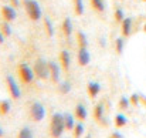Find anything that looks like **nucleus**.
Returning a JSON list of instances; mask_svg holds the SVG:
<instances>
[{
	"label": "nucleus",
	"mask_w": 146,
	"mask_h": 138,
	"mask_svg": "<svg viewBox=\"0 0 146 138\" xmlns=\"http://www.w3.org/2000/svg\"><path fill=\"white\" fill-rule=\"evenodd\" d=\"M65 131V124H64V114L61 113H54L50 120V135L51 138H61Z\"/></svg>",
	"instance_id": "nucleus-1"
},
{
	"label": "nucleus",
	"mask_w": 146,
	"mask_h": 138,
	"mask_svg": "<svg viewBox=\"0 0 146 138\" xmlns=\"http://www.w3.org/2000/svg\"><path fill=\"white\" fill-rule=\"evenodd\" d=\"M33 71L36 78L46 81L47 78H50V67H48V61H46L44 58H37L33 64Z\"/></svg>",
	"instance_id": "nucleus-2"
},
{
	"label": "nucleus",
	"mask_w": 146,
	"mask_h": 138,
	"mask_svg": "<svg viewBox=\"0 0 146 138\" xmlns=\"http://www.w3.org/2000/svg\"><path fill=\"white\" fill-rule=\"evenodd\" d=\"M17 76L21 81V84L24 86H29L34 81V71H33V67H30L29 64L26 63H20L17 66Z\"/></svg>",
	"instance_id": "nucleus-3"
},
{
	"label": "nucleus",
	"mask_w": 146,
	"mask_h": 138,
	"mask_svg": "<svg viewBox=\"0 0 146 138\" xmlns=\"http://www.w3.org/2000/svg\"><path fill=\"white\" fill-rule=\"evenodd\" d=\"M23 4H24V10H26L27 16L30 17V20L38 21V20L41 19L43 11H41L40 4H38L36 0H23Z\"/></svg>",
	"instance_id": "nucleus-4"
},
{
	"label": "nucleus",
	"mask_w": 146,
	"mask_h": 138,
	"mask_svg": "<svg viewBox=\"0 0 146 138\" xmlns=\"http://www.w3.org/2000/svg\"><path fill=\"white\" fill-rule=\"evenodd\" d=\"M29 117H30V120L34 121V123L43 121L44 117H46V108H44V105H43L41 102H38V101L31 102V105H30V108H29Z\"/></svg>",
	"instance_id": "nucleus-5"
},
{
	"label": "nucleus",
	"mask_w": 146,
	"mask_h": 138,
	"mask_svg": "<svg viewBox=\"0 0 146 138\" xmlns=\"http://www.w3.org/2000/svg\"><path fill=\"white\" fill-rule=\"evenodd\" d=\"M6 86H7V91L10 94V97L13 100H20L21 97V91H20V87L17 84V81L13 78V76H6Z\"/></svg>",
	"instance_id": "nucleus-6"
},
{
	"label": "nucleus",
	"mask_w": 146,
	"mask_h": 138,
	"mask_svg": "<svg viewBox=\"0 0 146 138\" xmlns=\"http://www.w3.org/2000/svg\"><path fill=\"white\" fill-rule=\"evenodd\" d=\"M50 67V80L54 84H60L61 83V66H58L55 61H48Z\"/></svg>",
	"instance_id": "nucleus-7"
},
{
	"label": "nucleus",
	"mask_w": 146,
	"mask_h": 138,
	"mask_svg": "<svg viewBox=\"0 0 146 138\" xmlns=\"http://www.w3.org/2000/svg\"><path fill=\"white\" fill-rule=\"evenodd\" d=\"M0 16L4 21L7 23H11L16 20L17 17V13H16V9L13 6H1L0 7Z\"/></svg>",
	"instance_id": "nucleus-8"
},
{
	"label": "nucleus",
	"mask_w": 146,
	"mask_h": 138,
	"mask_svg": "<svg viewBox=\"0 0 146 138\" xmlns=\"http://www.w3.org/2000/svg\"><path fill=\"white\" fill-rule=\"evenodd\" d=\"M77 61L81 67H85L90 64L91 61V54L88 51V48H80L78 50V54H77Z\"/></svg>",
	"instance_id": "nucleus-9"
},
{
	"label": "nucleus",
	"mask_w": 146,
	"mask_h": 138,
	"mask_svg": "<svg viewBox=\"0 0 146 138\" xmlns=\"http://www.w3.org/2000/svg\"><path fill=\"white\" fill-rule=\"evenodd\" d=\"M58 60H60V66L64 71H68L70 66H71V57H70V53L67 50H61L60 56H58Z\"/></svg>",
	"instance_id": "nucleus-10"
},
{
	"label": "nucleus",
	"mask_w": 146,
	"mask_h": 138,
	"mask_svg": "<svg viewBox=\"0 0 146 138\" xmlns=\"http://www.w3.org/2000/svg\"><path fill=\"white\" fill-rule=\"evenodd\" d=\"M74 117H75V120H78V121H81V123H84V121L87 120V117H88V111H87V108H85L84 104L80 102V104L75 105Z\"/></svg>",
	"instance_id": "nucleus-11"
},
{
	"label": "nucleus",
	"mask_w": 146,
	"mask_h": 138,
	"mask_svg": "<svg viewBox=\"0 0 146 138\" xmlns=\"http://www.w3.org/2000/svg\"><path fill=\"white\" fill-rule=\"evenodd\" d=\"M132 26H133V20L131 17H125V20L121 23V29H122V36L123 37H129L131 36Z\"/></svg>",
	"instance_id": "nucleus-12"
},
{
	"label": "nucleus",
	"mask_w": 146,
	"mask_h": 138,
	"mask_svg": "<svg viewBox=\"0 0 146 138\" xmlns=\"http://www.w3.org/2000/svg\"><path fill=\"white\" fill-rule=\"evenodd\" d=\"M101 91V84L97 81H90L88 86H87V92L90 95V98H95Z\"/></svg>",
	"instance_id": "nucleus-13"
},
{
	"label": "nucleus",
	"mask_w": 146,
	"mask_h": 138,
	"mask_svg": "<svg viewBox=\"0 0 146 138\" xmlns=\"http://www.w3.org/2000/svg\"><path fill=\"white\" fill-rule=\"evenodd\" d=\"M104 115H105V108H104V104L99 102L94 108V120L97 123H104Z\"/></svg>",
	"instance_id": "nucleus-14"
},
{
	"label": "nucleus",
	"mask_w": 146,
	"mask_h": 138,
	"mask_svg": "<svg viewBox=\"0 0 146 138\" xmlns=\"http://www.w3.org/2000/svg\"><path fill=\"white\" fill-rule=\"evenodd\" d=\"M61 30H62V33H64L65 37H70V36L72 34V21H71L70 17H65V19L62 20Z\"/></svg>",
	"instance_id": "nucleus-15"
},
{
	"label": "nucleus",
	"mask_w": 146,
	"mask_h": 138,
	"mask_svg": "<svg viewBox=\"0 0 146 138\" xmlns=\"http://www.w3.org/2000/svg\"><path fill=\"white\" fill-rule=\"evenodd\" d=\"M64 124H65V131H72L75 127V117L70 113H64Z\"/></svg>",
	"instance_id": "nucleus-16"
},
{
	"label": "nucleus",
	"mask_w": 146,
	"mask_h": 138,
	"mask_svg": "<svg viewBox=\"0 0 146 138\" xmlns=\"http://www.w3.org/2000/svg\"><path fill=\"white\" fill-rule=\"evenodd\" d=\"M77 44H78V48H88V39H87L85 33H82V31L77 33Z\"/></svg>",
	"instance_id": "nucleus-17"
},
{
	"label": "nucleus",
	"mask_w": 146,
	"mask_h": 138,
	"mask_svg": "<svg viewBox=\"0 0 146 138\" xmlns=\"http://www.w3.org/2000/svg\"><path fill=\"white\" fill-rule=\"evenodd\" d=\"M84 131H85V128H84V124L80 121V123H75V127L72 128V137L74 138H81L84 135Z\"/></svg>",
	"instance_id": "nucleus-18"
},
{
	"label": "nucleus",
	"mask_w": 146,
	"mask_h": 138,
	"mask_svg": "<svg viewBox=\"0 0 146 138\" xmlns=\"http://www.w3.org/2000/svg\"><path fill=\"white\" fill-rule=\"evenodd\" d=\"M44 31L47 34V37H52L54 36V26H52V21L50 17L44 19Z\"/></svg>",
	"instance_id": "nucleus-19"
},
{
	"label": "nucleus",
	"mask_w": 146,
	"mask_h": 138,
	"mask_svg": "<svg viewBox=\"0 0 146 138\" xmlns=\"http://www.w3.org/2000/svg\"><path fill=\"white\" fill-rule=\"evenodd\" d=\"M90 4L97 13H104V10H105L104 0H90Z\"/></svg>",
	"instance_id": "nucleus-20"
},
{
	"label": "nucleus",
	"mask_w": 146,
	"mask_h": 138,
	"mask_svg": "<svg viewBox=\"0 0 146 138\" xmlns=\"http://www.w3.org/2000/svg\"><path fill=\"white\" fill-rule=\"evenodd\" d=\"M113 123H115V127L122 128V127H125V125L128 124V118H126L123 114H116L115 118H113Z\"/></svg>",
	"instance_id": "nucleus-21"
},
{
	"label": "nucleus",
	"mask_w": 146,
	"mask_h": 138,
	"mask_svg": "<svg viewBox=\"0 0 146 138\" xmlns=\"http://www.w3.org/2000/svg\"><path fill=\"white\" fill-rule=\"evenodd\" d=\"M11 110V104L9 100H1L0 101V115H7Z\"/></svg>",
	"instance_id": "nucleus-22"
},
{
	"label": "nucleus",
	"mask_w": 146,
	"mask_h": 138,
	"mask_svg": "<svg viewBox=\"0 0 146 138\" xmlns=\"http://www.w3.org/2000/svg\"><path fill=\"white\" fill-rule=\"evenodd\" d=\"M17 138H34V134H33V131H31L30 127H23V128L19 131Z\"/></svg>",
	"instance_id": "nucleus-23"
},
{
	"label": "nucleus",
	"mask_w": 146,
	"mask_h": 138,
	"mask_svg": "<svg viewBox=\"0 0 146 138\" xmlns=\"http://www.w3.org/2000/svg\"><path fill=\"white\" fill-rule=\"evenodd\" d=\"M74 1V11L77 16L84 14V1L82 0H72Z\"/></svg>",
	"instance_id": "nucleus-24"
},
{
	"label": "nucleus",
	"mask_w": 146,
	"mask_h": 138,
	"mask_svg": "<svg viewBox=\"0 0 146 138\" xmlns=\"http://www.w3.org/2000/svg\"><path fill=\"white\" fill-rule=\"evenodd\" d=\"M0 31H1V34H3L4 37H9V36L11 34V27H10V24H9L7 21H3V23L0 24Z\"/></svg>",
	"instance_id": "nucleus-25"
},
{
	"label": "nucleus",
	"mask_w": 146,
	"mask_h": 138,
	"mask_svg": "<svg viewBox=\"0 0 146 138\" xmlns=\"http://www.w3.org/2000/svg\"><path fill=\"white\" fill-rule=\"evenodd\" d=\"M123 47H125L123 39H122V37H118V39L115 40V51H116L118 54H122V53H123Z\"/></svg>",
	"instance_id": "nucleus-26"
},
{
	"label": "nucleus",
	"mask_w": 146,
	"mask_h": 138,
	"mask_svg": "<svg viewBox=\"0 0 146 138\" xmlns=\"http://www.w3.org/2000/svg\"><path fill=\"white\" fill-rule=\"evenodd\" d=\"M113 17H115V21L116 23H122L125 20V14H123V10L122 9H115V13H113Z\"/></svg>",
	"instance_id": "nucleus-27"
},
{
	"label": "nucleus",
	"mask_w": 146,
	"mask_h": 138,
	"mask_svg": "<svg viewBox=\"0 0 146 138\" xmlns=\"http://www.w3.org/2000/svg\"><path fill=\"white\" fill-rule=\"evenodd\" d=\"M129 105H131L129 98H128V97H125V95H122V97L119 98V108H121V110H128V108H129Z\"/></svg>",
	"instance_id": "nucleus-28"
},
{
	"label": "nucleus",
	"mask_w": 146,
	"mask_h": 138,
	"mask_svg": "<svg viewBox=\"0 0 146 138\" xmlns=\"http://www.w3.org/2000/svg\"><path fill=\"white\" fill-rule=\"evenodd\" d=\"M58 86H60V92L61 94H67V92H70V90H71L70 81H61Z\"/></svg>",
	"instance_id": "nucleus-29"
},
{
	"label": "nucleus",
	"mask_w": 146,
	"mask_h": 138,
	"mask_svg": "<svg viewBox=\"0 0 146 138\" xmlns=\"http://www.w3.org/2000/svg\"><path fill=\"white\" fill-rule=\"evenodd\" d=\"M139 100H141V97H139L138 94H132V95L129 97V101H131L132 105H138V104H139Z\"/></svg>",
	"instance_id": "nucleus-30"
},
{
	"label": "nucleus",
	"mask_w": 146,
	"mask_h": 138,
	"mask_svg": "<svg viewBox=\"0 0 146 138\" xmlns=\"http://www.w3.org/2000/svg\"><path fill=\"white\" fill-rule=\"evenodd\" d=\"M10 3H11V6H13L14 9H17V7L20 6V0H10Z\"/></svg>",
	"instance_id": "nucleus-31"
},
{
	"label": "nucleus",
	"mask_w": 146,
	"mask_h": 138,
	"mask_svg": "<svg viewBox=\"0 0 146 138\" xmlns=\"http://www.w3.org/2000/svg\"><path fill=\"white\" fill-rule=\"evenodd\" d=\"M111 138H123V137H122V135H121L119 133H113V134H112V137H111Z\"/></svg>",
	"instance_id": "nucleus-32"
},
{
	"label": "nucleus",
	"mask_w": 146,
	"mask_h": 138,
	"mask_svg": "<svg viewBox=\"0 0 146 138\" xmlns=\"http://www.w3.org/2000/svg\"><path fill=\"white\" fill-rule=\"evenodd\" d=\"M4 43V36L1 34V31H0V44H3Z\"/></svg>",
	"instance_id": "nucleus-33"
},
{
	"label": "nucleus",
	"mask_w": 146,
	"mask_h": 138,
	"mask_svg": "<svg viewBox=\"0 0 146 138\" xmlns=\"http://www.w3.org/2000/svg\"><path fill=\"white\" fill-rule=\"evenodd\" d=\"M3 134H4V131H3V128H1V127H0V138L3 137Z\"/></svg>",
	"instance_id": "nucleus-34"
},
{
	"label": "nucleus",
	"mask_w": 146,
	"mask_h": 138,
	"mask_svg": "<svg viewBox=\"0 0 146 138\" xmlns=\"http://www.w3.org/2000/svg\"><path fill=\"white\" fill-rule=\"evenodd\" d=\"M143 30H145V31H146V24H145V27H143Z\"/></svg>",
	"instance_id": "nucleus-35"
},
{
	"label": "nucleus",
	"mask_w": 146,
	"mask_h": 138,
	"mask_svg": "<svg viewBox=\"0 0 146 138\" xmlns=\"http://www.w3.org/2000/svg\"><path fill=\"white\" fill-rule=\"evenodd\" d=\"M143 1H146V0H143Z\"/></svg>",
	"instance_id": "nucleus-36"
}]
</instances>
